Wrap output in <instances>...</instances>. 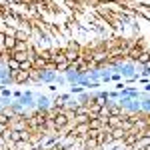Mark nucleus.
<instances>
[{"label": "nucleus", "mask_w": 150, "mask_h": 150, "mask_svg": "<svg viewBox=\"0 0 150 150\" xmlns=\"http://www.w3.org/2000/svg\"><path fill=\"white\" fill-rule=\"evenodd\" d=\"M56 68L54 64H48L46 68L38 70V84H54V78H56Z\"/></svg>", "instance_id": "obj_1"}, {"label": "nucleus", "mask_w": 150, "mask_h": 150, "mask_svg": "<svg viewBox=\"0 0 150 150\" xmlns=\"http://www.w3.org/2000/svg\"><path fill=\"white\" fill-rule=\"evenodd\" d=\"M34 102H36V110L46 112V110H50V106H52V98L46 96V94H36L34 92Z\"/></svg>", "instance_id": "obj_2"}, {"label": "nucleus", "mask_w": 150, "mask_h": 150, "mask_svg": "<svg viewBox=\"0 0 150 150\" xmlns=\"http://www.w3.org/2000/svg\"><path fill=\"white\" fill-rule=\"evenodd\" d=\"M16 102L20 104V106H24L26 110H34V108H36L34 92H32V90H26V92H22V96H20V98H18Z\"/></svg>", "instance_id": "obj_3"}, {"label": "nucleus", "mask_w": 150, "mask_h": 150, "mask_svg": "<svg viewBox=\"0 0 150 150\" xmlns=\"http://www.w3.org/2000/svg\"><path fill=\"white\" fill-rule=\"evenodd\" d=\"M114 142V138H112V134H110V130H100L98 132V136H96V144L98 146H108V144H112Z\"/></svg>", "instance_id": "obj_4"}, {"label": "nucleus", "mask_w": 150, "mask_h": 150, "mask_svg": "<svg viewBox=\"0 0 150 150\" xmlns=\"http://www.w3.org/2000/svg\"><path fill=\"white\" fill-rule=\"evenodd\" d=\"M12 84V74L6 66H0V88H8Z\"/></svg>", "instance_id": "obj_5"}, {"label": "nucleus", "mask_w": 150, "mask_h": 150, "mask_svg": "<svg viewBox=\"0 0 150 150\" xmlns=\"http://www.w3.org/2000/svg\"><path fill=\"white\" fill-rule=\"evenodd\" d=\"M86 124H88V130H96V132H98V130H104V120L100 118V116H94V118H90Z\"/></svg>", "instance_id": "obj_6"}, {"label": "nucleus", "mask_w": 150, "mask_h": 150, "mask_svg": "<svg viewBox=\"0 0 150 150\" xmlns=\"http://www.w3.org/2000/svg\"><path fill=\"white\" fill-rule=\"evenodd\" d=\"M72 96H78V94H82L84 92V88H82L80 84H70V90H68Z\"/></svg>", "instance_id": "obj_7"}, {"label": "nucleus", "mask_w": 150, "mask_h": 150, "mask_svg": "<svg viewBox=\"0 0 150 150\" xmlns=\"http://www.w3.org/2000/svg\"><path fill=\"white\" fill-rule=\"evenodd\" d=\"M54 84H56V86H64V84H68V82H66V78H64V74H56Z\"/></svg>", "instance_id": "obj_8"}, {"label": "nucleus", "mask_w": 150, "mask_h": 150, "mask_svg": "<svg viewBox=\"0 0 150 150\" xmlns=\"http://www.w3.org/2000/svg\"><path fill=\"white\" fill-rule=\"evenodd\" d=\"M0 98H10L12 100V90L10 88H0Z\"/></svg>", "instance_id": "obj_9"}, {"label": "nucleus", "mask_w": 150, "mask_h": 150, "mask_svg": "<svg viewBox=\"0 0 150 150\" xmlns=\"http://www.w3.org/2000/svg\"><path fill=\"white\" fill-rule=\"evenodd\" d=\"M118 98H120V92H118V90H108V100L116 102Z\"/></svg>", "instance_id": "obj_10"}, {"label": "nucleus", "mask_w": 150, "mask_h": 150, "mask_svg": "<svg viewBox=\"0 0 150 150\" xmlns=\"http://www.w3.org/2000/svg\"><path fill=\"white\" fill-rule=\"evenodd\" d=\"M120 80H122V76H120L118 72H112V74H110V82H114V84H116V82H120Z\"/></svg>", "instance_id": "obj_11"}, {"label": "nucleus", "mask_w": 150, "mask_h": 150, "mask_svg": "<svg viewBox=\"0 0 150 150\" xmlns=\"http://www.w3.org/2000/svg\"><path fill=\"white\" fill-rule=\"evenodd\" d=\"M22 92H24V90H12V98H14V100H18V98L22 96Z\"/></svg>", "instance_id": "obj_12"}]
</instances>
